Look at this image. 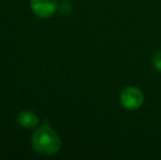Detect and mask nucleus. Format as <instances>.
Returning a JSON list of instances; mask_svg holds the SVG:
<instances>
[{"label": "nucleus", "instance_id": "nucleus-1", "mask_svg": "<svg viewBox=\"0 0 161 160\" xmlns=\"http://www.w3.org/2000/svg\"><path fill=\"white\" fill-rule=\"evenodd\" d=\"M32 146L36 152L44 156H52L59 152L62 141L58 134L49 126H42L34 132Z\"/></svg>", "mask_w": 161, "mask_h": 160}, {"label": "nucleus", "instance_id": "nucleus-2", "mask_svg": "<svg viewBox=\"0 0 161 160\" xmlns=\"http://www.w3.org/2000/svg\"><path fill=\"white\" fill-rule=\"evenodd\" d=\"M119 101L125 109L134 111L142 107L145 101V97L139 88L129 86L122 90L121 94H119Z\"/></svg>", "mask_w": 161, "mask_h": 160}, {"label": "nucleus", "instance_id": "nucleus-3", "mask_svg": "<svg viewBox=\"0 0 161 160\" xmlns=\"http://www.w3.org/2000/svg\"><path fill=\"white\" fill-rule=\"evenodd\" d=\"M31 8L37 17L46 19L55 13L57 9L56 0H31Z\"/></svg>", "mask_w": 161, "mask_h": 160}, {"label": "nucleus", "instance_id": "nucleus-4", "mask_svg": "<svg viewBox=\"0 0 161 160\" xmlns=\"http://www.w3.org/2000/svg\"><path fill=\"white\" fill-rule=\"evenodd\" d=\"M17 121L19 123V125L23 128H33L38 124V118L35 113L31 111H23L21 113H19L17 118Z\"/></svg>", "mask_w": 161, "mask_h": 160}, {"label": "nucleus", "instance_id": "nucleus-5", "mask_svg": "<svg viewBox=\"0 0 161 160\" xmlns=\"http://www.w3.org/2000/svg\"><path fill=\"white\" fill-rule=\"evenodd\" d=\"M153 64L157 70L161 71V51H158L153 56Z\"/></svg>", "mask_w": 161, "mask_h": 160}]
</instances>
